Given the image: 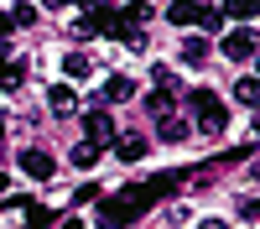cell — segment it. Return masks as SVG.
<instances>
[{
	"label": "cell",
	"instance_id": "cell-5",
	"mask_svg": "<svg viewBox=\"0 0 260 229\" xmlns=\"http://www.w3.org/2000/svg\"><path fill=\"white\" fill-rule=\"evenodd\" d=\"M16 167H21L26 177H37V182H47V177H52V156H47V151H37V146H31V151H21Z\"/></svg>",
	"mask_w": 260,
	"mask_h": 229
},
{
	"label": "cell",
	"instance_id": "cell-6",
	"mask_svg": "<svg viewBox=\"0 0 260 229\" xmlns=\"http://www.w3.org/2000/svg\"><path fill=\"white\" fill-rule=\"evenodd\" d=\"M234 104H245V110H255V115H260V73L234 78Z\"/></svg>",
	"mask_w": 260,
	"mask_h": 229
},
{
	"label": "cell",
	"instance_id": "cell-25",
	"mask_svg": "<svg viewBox=\"0 0 260 229\" xmlns=\"http://www.w3.org/2000/svg\"><path fill=\"white\" fill-rule=\"evenodd\" d=\"M198 229H224V224H219V219H203V224H198Z\"/></svg>",
	"mask_w": 260,
	"mask_h": 229
},
{
	"label": "cell",
	"instance_id": "cell-10",
	"mask_svg": "<svg viewBox=\"0 0 260 229\" xmlns=\"http://www.w3.org/2000/svg\"><path fill=\"white\" fill-rule=\"evenodd\" d=\"M99 94H104V99H110V104H120V99H130V94H136V83H130L125 73H115V78H110V83H104V89H99Z\"/></svg>",
	"mask_w": 260,
	"mask_h": 229
},
{
	"label": "cell",
	"instance_id": "cell-11",
	"mask_svg": "<svg viewBox=\"0 0 260 229\" xmlns=\"http://www.w3.org/2000/svg\"><path fill=\"white\" fill-rule=\"evenodd\" d=\"M26 229H57V214L42 203H26Z\"/></svg>",
	"mask_w": 260,
	"mask_h": 229
},
{
	"label": "cell",
	"instance_id": "cell-16",
	"mask_svg": "<svg viewBox=\"0 0 260 229\" xmlns=\"http://www.w3.org/2000/svg\"><path fill=\"white\" fill-rule=\"evenodd\" d=\"M177 182H182L177 172H167V177H151L146 187H151V198H167V193H177Z\"/></svg>",
	"mask_w": 260,
	"mask_h": 229
},
{
	"label": "cell",
	"instance_id": "cell-26",
	"mask_svg": "<svg viewBox=\"0 0 260 229\" xmlns=\"http://www.w3.org/2000/svg\"><path fill=\"white\" fill-rule=\"evenodd\" d=\"M250 177H255V182H260V161H255V172H250Z\"/></svg>",
	"mask_w": 260,
	"mask_h": 229
},
{
	"label": "cell",
	"instance_id": "cell-19",
	"mask_svg": "<svg viewBox=\"0 0 260 229\" xmlns=\"http://www.w3.org/2000/svg\"><path fill=\"white\" fill-rule=\"evenodd\" d=\"M161 141H187V125L182 120H161Z\"/></svg>",
	"mask_w": 260,
	"mask_h": 229
},
{
	"label": "cell",
	"instance_id": "cell-18",
	"mask_svg": "<svg viewBox=\"0 0 260 229\" xmlns=\"http://www.w3.org/2000/svg\"><path fill=\"white\" fill-rule=\"evenodd\" d=\"M198 26H203V31H219V26H224V11H213V6H203V16H198Z\"/></svg>",
	"mask_w": 260,
	"mask_h": 229
},
{
	"label": "cell",
	"instance_id": "cell-14",
	"mask_svg": "<svg viewBox=\"0 0 260 229\" xmlns=\"http://www.w3.org/2000/svg\"><path fill=\"white\" fill-rule=\"evenodd\" d=\"M203 57H208V47H203V37H187V42H182V62H187V68H198Z\"/></svg>",
	"mask_w": 260,
	"mask_h": 229
},
{
	"label": "cell",
	"instance_id": "cell-27",
	"mask_svg": "<svg viewBox=\"0 0 260 229\" xmlns=\"http://www.w3.org/2000/svg\"><path fill=\"white\" fill-rule=\"evenodd\" d=\"M0 136H6V115H0Z\"/></svg>",
	"mask_w": 260,
	"mask_h": 229
},
{
	"label": "cell",
	"instance_id": "cell-13",
	"mask_svg": "<svg viewBox=\"0 0 260 229\" xmlns=\"http://www.w3.org/2000/svg\"><path fill=\"white\" fill-rule=\"evenodd\" d=\"M26 78V62H0V89H21Z\"/></svg>",
	"mask_w": 260,
	"mask_h": 229
},
{
	"label": "cell",
	"instance_id": "cell-12",
	"mask_svg": "<svg viewBox=\"0 0 260 229\" xmlns=\"http://www.w3.org/2000/svg\"><path fill=\"white\" fill-rule=\"evenodd\" d=\"M224 16H234V21H255V16H260V0H224Z\"/></svg>",
	"mask_w": 260,
	"mask_h": 229
},
{
	"label": "cell",
	"instance_id": "cell-15",
	"mask_svg": "<svg viewBox=\"0 0 260 229\" xmlns=\"http://www.w3.org/2000/svg\"><path fill=\"white\" fill-rule=\"evenodd\" d=\"M99 151H104V146H94V141H78V146H73V167H94V161H99Z\"/></svg>",
	"mask_w": 260,
	"mask_h": 229
},
{
	"label": "cell",
	"instance_id": "cell-3",
	"mask_svg": "<svg viewBox=\"0 0 260 229\" xmlns=\"http://www.w3.org/2000/svg\"><path fill=\"white\" fill-rule=\"evenodd\" d=\"M219 52H224V57H234V62H245V57H260V42H255V31H250V26H234V31H224Z\"/></svg>",
	"mask_w": 260,
	"mask_h": 229
},
{
	"label": "cell",
	"instance_id": "cell-4",
	"mask_svg": "<svg viewBox=\"0 0 260 229\" xmlns=\"http://www.w3.org/2000/svg\"><path fill=\"white\" fill-rule=\"evenodd\" d=\"M83 141H94V146H115L120 136H115V120L104 115V110H94L89 120H83Z\"/></svg>",
	"mask_w": 260,
	"mask_h": 229
},
{
	"label": "cell",
	"instance_id": "cell-20",
	"mask_svg": "<svg viewBox=\"0 0 260 229\" xmlns=\"http://www.w3.org/2000/svg\"><path fill=\"white\" fill-rule=\"evenodd\" d=\"M151 115H172V94H161V89L151 94Z\"/></svg>",
	"mask_w": 260,
	"mask_h": 229
},
{
	"label": "cell",
	"instance_id": "cell-24",
	"mask_svg": "<svg viewBox=\"0 0 260 229\" xmlns=\"http://www.w3.org/2000/svg\"><path fill=\"white\" fill-rule=\"evenodd\" d=\"M57 229H83V224H78V219H62V224H57Z\"/></svg>",
	"mask_w": 260,
	"mask_h": 229
},
{
	"label": "cell",
	"instance_id": "cell-23",
	"mask_svg": "<svg viewBox=\"0 0 260 229\" xmlns=\"http://www.w3.org/2000/svg\"><path fill=\"white\" fill-rule=\"evenodd\" d=\"M47 6H94V0H47Z\"/></svg>",
	"mask_w": 260,
	"mask_h": 229
},
{
	"label": "cell",
	"instance_id": "cell-29",
	"mask_svg": "<svg viewBox=\"0 0 260 229\" xmlns=\"http://www.w3.org/2000/svg\"><path fill=\"white\" fill-rule=\"evenodd\" d=\"M94 6H104V0H94Z\"/></svg>",
	"mask_w": 260,
	"mask_h": 229
},
{
	"label": "cell",
	"instance_id": "cell-1",
	"mask_svg": "<svg viewBox=\"0 0 260 229\" xmlns=\"http://www.w3.org/2000/svg\"><path fill=\"white\" fill-rule=\"evenodd\" d=\"M151 203H156V198H151V187H146V182H136V187H125V193H115V198H99V224H104V229L136 224Z\"/></svg>",
	"mask_w": 260,
	"mask_h": 229
},
{
	"label": "cell",
	"instance_id": "cell-28",
	"mask_svg": "<svg viewBox=\"0 0 260 229\" xmlns=\"http://www.w3.org/2000/svg\"><path fill=\"white\" fill-rule=\"evenodd\" d=\"M255 130H260V115H255Z\"/></svg>",
	"mask_w": 260,
	"mask_h": 229
},
{
	"label": "cell",
	"instance_id": "cell-8",
	"mask_svg": "<svg viewBox=\"0 0 260 229\" xmlns=\"http://www.w3.org/2000/svg\"><path fill=\"white\" fill-rule=\"evenodd\" d=\"M146 151H151L146 136H120V141H115V156H120V161H141Z\"/></svg>",
	"mask_w": 260,
	"mask_h": 229
},
{
	"label": "cell",
	"instance_id": "cell-7",
	"mask_svg": "<svg viewBox=\"0 0 260 229\" xmlns=\"http://www.w3.org/2000/svg\"><path fill=\"white\" fill-rule=\"evenodd\" d=\"M198 16H203V6H192V0H172V6H167L172 26H198Z\"/></svg>",
	"mask_w": 260,
	"mask_h": 229
},
{
	"label": "cell",
	"instance_id": "cell-22",
	"mask_svg": "<svg viewBox=\"0 0 260 229\" xmlns=\"http://www.w3.org/2000/svg\"><path fill=\"white\" fill-rule=\"evenodd\" d=\"M11 26H16V16H11V11H0V37H6Z\"/></svg>",
	"mask_w": 260,
	"mask_h": 229
},
{
	"label": "cell",
	"instance_id": "cell-21",
	"mask_svg": "<svg viewBox=\"0 0 260 229\" xmlns=\"http://www.w3.org/2000/svg\"><path fill=\"white\" fill-rule=\"evenodd\" d=\"M11 16H16V26H31V21H37V11H31V6H16Z\"/></svg>",
	"mask_w": 260,
	"mask_h": 229
},
{
	"label": "cell",
	"instance_id": "cell-9",
	"mask_svg": "<svg viewBox=\"0 0 260 229\" xmlns=\"http://www.w3.org/2000/svg\"><path fill=\"white\" fill-rule=\"evenodd\" d=\"M47 104H52V115H73V89H68V83H57V89H47Z\"/></svg>",
	"mask_w": 260,
	"mask_h": 229
},
{
	"label": "cell",
	"instance_id": "cell-2",
	"mask_svg": "<svg viewBox=\"0 0 260 229\" xmlns=\"http://www.w3.org/2000/svg\"><path fill=\"white\" fill-rule=\"evenodd\" d=\"M192 115H198L203 130H224V99L213 89H192Z\"/></svg>",
	"mask_w": 260,
	"mask_h": 229
},
{
	"label": "cell",
	"instance_id": "cell-17",
	"mask_svg": "<svg viewBox=\"0 0 260 229\" xmlns=\"http://www.w3.org/2000/svg\"><path fill=\"white\" fill-rule=\"evenodd\" d=\"M62 73H68V78H89V57H83V52H68V57H62Z\"/></svg>",
	"mask_w": 260,
	"mask_h": 229
}]
</instances>
